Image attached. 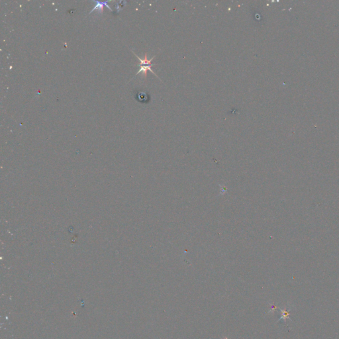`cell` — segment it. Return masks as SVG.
Here are the masks:
<instances>
[{
    "mask_svg": "<svg viewBox=\"0 0 339 339\" xmlns=\"http://www.w3.org/2000/svg\"><path fill=\"white\" fill-rule=\"evenodd\" d=\"M138 99H139V100H141V101H143V100H146L147 96L144 92H140L138 94Z\"/></svg>",
    "mask_w": 339,
    "mask_h": 339,
    "instance_id": "3957f363",
    "label": "cell"
},
{
    "mask_svg": "<svg viewBox=\"0 0 339 339\" xmlns=\"http://www.w3.org/2000/svg\"><path fill=\"white\" fill-rule=\"evenodd\" d=\"M133 53H134V52H133ZM134 54L137 57L138 60H139L140 62H141V63H140V65H139V66H140V69H139V70H138V71L137 72V74H136V75H138V74H140L141 72H143V76H144V77L146 78V76H147V72H148V71L149 70V71H151V72H152V73H153V74L155 75V76H156V74H155L154 72L153 71H152V69H151V66L154 65V64H151V61H152V60H153V58H154V57L152 58L151 60H148V58H147V54H145V55H144V58H141L140 57H138L137 54H135V53H134Z\"/></svg>",
    "mask_w": 339,
    "mask_h": 339,
    "instance_id": "6da1fadb",
    "label": "cell"
},
{
    "mask_svg": "<svg viewBox=\"0 0 339 339\" xmlns=\"http://www.w3.org/2000/svg\"><path fill=\"white\" fill-rule=\"evenodd\" d=\"M93 2L94 3V4H95V5H94V7L93 8V9L91 10L90 13H89V14H90V13L93 12L95 10H98V12H99V13H103V12H104V7H107L108 8V9H109L111 11V12H112V11H113L112 8H111V7L109 6V5H107V4H108V2H109V1H103V2L93 1Z\"/></svg>",
    "mask_w": 339,
    "mask_h": 339,
    "instance_id": "7a4b0ae2",
    "label": "cell"
}]
</instances>
